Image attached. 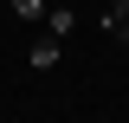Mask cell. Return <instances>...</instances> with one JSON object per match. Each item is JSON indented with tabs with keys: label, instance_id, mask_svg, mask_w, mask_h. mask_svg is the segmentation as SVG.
<instances>
[{
	"label": "cell",
	"instance_id": "1",
	"mask_svg": "<svg viewBox=\"0 0 129 123\" xmlns=\"http://www.w3.org/2000/svg\"><path fill=\"white\" fill-rule=\"evenodd\" d=\"M39 26H45L52 39H71V32H78V7H71V0H52V7H45V19H39Z\"/></svg>",
	"mask_w": 129,
	"mask_h": 123
},
{
	"label": "cell",
	"instance_id": "2",
	"mask_svg": "<svg viewBox=\"0 0 129 123\" xmlns=\"http://www.w3.org/2000/svg\"><path fill=\"white\" fill-rule=\"evenodd\" d=\"M58 52H64V39H52V32H45V39H32L26 65H32V71H52V65H58Z\"/></svg>",
	"mask_w": 129,
	"mask_h": 123
},
{
	"label": "cell",
	"instance_id": "3",
	"mask_svg": "<svg viewBox=\"0 0 129 123\" xmlns=\"http://www.w3.org/2000/svg\"><path fill=\"white\" fill-rule=\"evenodd\" d=\"M123 19H129V0H110V7L97 13V26H103V32H116V26H123Z\"/></svg>",
	"mask_w": 129,
	"mask_h": 123
},
{
	"label": "cell",
	"instance_id": "4",
	"mask_svg": "<svg viewBox=\"0 0 129 123\" xmlns=\"http://www.w3.org/2000/svg\"><path fill=\"white\" fill-rule=\"evenodd\" d=\"M45 7H52V0H13V13H19V19H45Z\"/></svg>",
	"mask_w": 129,
	"mask_h": 123
},
{
	"label": "cell",
	"instance_id": "5",
	"mask_svg": "<svg viewBox=\"0 0 129 123\" xmlns=\"http://www.w3.org/2000/svg\"><path fill=\"white\" fill-rule=\"evenodd\" d=\"M110 39H123V46H129V19H123V26H116V32H110Z\"/></svg>",
	"mask_w": 129,
	"mask_h": 123
}]
</instances>
